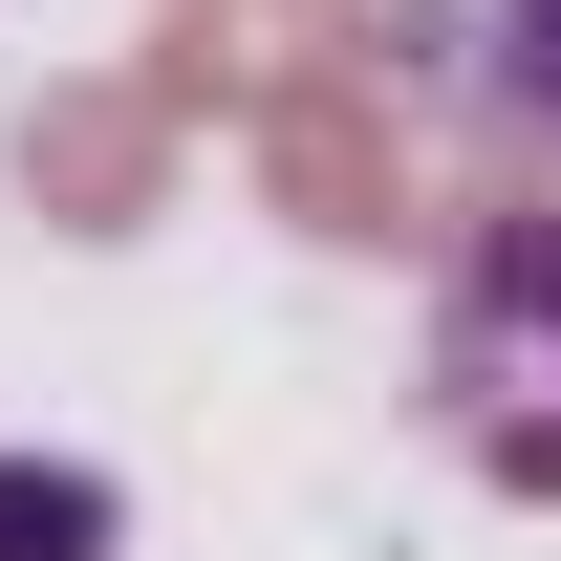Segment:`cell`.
Listing matches in <instances>:
<instances>
[{"label":"cell","mask_w":561,"mask_h":561,"mask_svg":"<svg viewBox=\"0 0 561 561\" xmlns=\"http://www.w3.org/2000/svg\"><path fill=\"white\" fill-rule=\"evenodd\" d=\"M432 432L561 518V216H476L432 280Z\"/></svg>","instance_id":"cell-1"},{"label":"cell","mask_w":561,"mask_h":561,"mask_svg":"<svg viewBox=\"0 0 561 561\" xmlns=\"http://www.w3.org/2000/svg\"><path fill=\"white\" fill-rule=\"evenodd\" d=\"M0 561H130V496L87 454H0Z\"/></svg>","instance_id":"cell-2"},{"label":"cell","mask_w":561,"mask_h":561,"mask_svg":"<svg viewBox=\"0 0 561 561\" xmlns=\"http://www.w3.org/2000/svg\"><path fill=\"white\" fill-rule=\"evenodd\" d=\"M476 44H496V108H518V130H561V0H496Z\"/></svg>","instance_id":"cell-3"}]
</instances>
